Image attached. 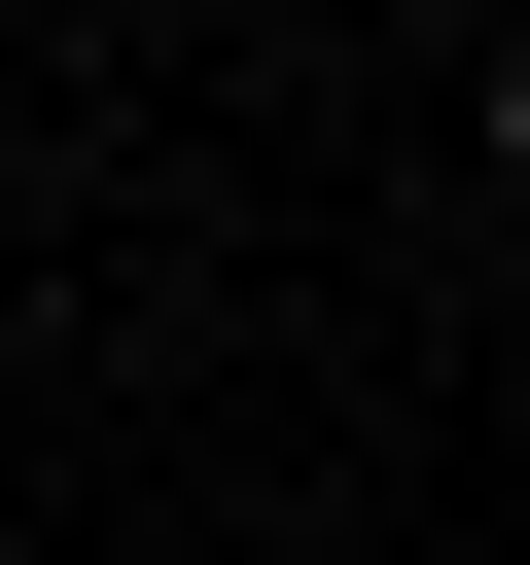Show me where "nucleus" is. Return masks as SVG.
<instances>
[{"label": "nucleus", "mask_w": 530, "mask_h": 565, "mask_svg": "<svg viewBox=\"0 0 530 565\" xmlns=\"http://www.w3.org/2000/svg\"><path fill=\"white\" fill-rule=\"evenodd\" d=\"M495 177H530V0H495Z\"/></svg>", "instance_id": "1"}]
</instances>
